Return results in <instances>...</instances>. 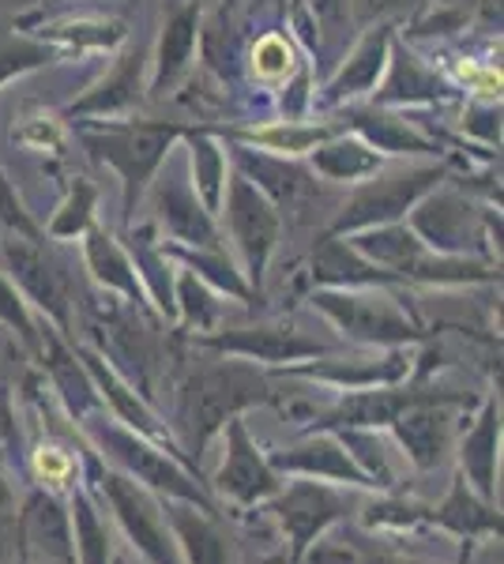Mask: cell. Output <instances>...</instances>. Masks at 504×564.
<instances>
[{"label":"cell","mask_w":504,"mask_h":564,"mask_svg":"<svg viewBox=\"0 0 504 564\" xmlns=\"http://www.w3.org/2000/svg\"><path fill=\"white\" fill-rule=\"evenodd\" d=\"M76 523H79V550H84L87 564H106V539L98 531V520L90 516L87 505L76 508Z\"/></svg>","instance_id":"f1b7e54d"},{"label":"cell","mask_w":504,"mask_h":564,"mask_svg":"<svg viewBox=\"0 0 504 564\" xmlns=\"http://www.w3.org/2000/svg\"><path fill=\"white\" fill-rule=\"evenodd\" d=\"M287 467L298 470H320V475H339V478H354V467L343 452H335L332 444H309V448L294 452V456L282 459Z\"/></svg>","instance_id":"ffe728a7"},{"label":"cell","mask_w":504,"mask_h":564,"mask_svg":"<svg viewBox=\"0 0 504 564\" xmlns=\"http://www.w3.org/2000/svg\"><path fill=\"white\" fill-rule=\"evenodd\" d=\"M441 84L429 76H421V68L410 57H403L396 65V76L388 84V98H418V95H437Z\"/></svg>","instance_id":"484cf974"},{"label":"cell","mask_w":504,"mask_h":564,"mask_svg":"<svg viewBox=\"0 0 504 564\" xmlns=\"http://www.w3.org/2000/svg\"><path fill=\"white\" fill-rule=\"evenodd\" d=\"M380 61H384V34H377V39H369L357 50V57L351 61V68L339 76L335 90H362V87H373V79H377L380 72Z\"/></svg>","instance_id":"d6986e66"},{"label":"cell","mask_w":504,"mask_h":564,"mask_svg":"<svg viewBox=\"0 0 504 564\" xmlns=\"http://www.w3.org/2000/svg\"><path fill=\"white\" fill-rule=\"evenodd\" d=\"M365 249L373 252L384 263H396V268H407L410 260L418 257V241L410 238L407 230H380L373 238H365Z\"/></svg>","instance_id":"603a6c76"},{"label":"cell","mask_w":504,"mask_h":564,"mask_svg":"<svg viewBox=\"0 0 504 564\" xmlns=\"http://www.w3.org/2000/svg\"><path fill=\"white\" fill-rule=\"evenodd\" d=\"M403 444L410 448V456L418 463H433L441 456V444H444V414L437 411H410L399 422Z\"/></svg>","instance_id":"5bb4252c"},{"label":"cell","mask_w":504,"mask_h":564,"mask_svg":"<svg viewBox=\"0 0 504 564\" xmlns=\"http://www.w3.org/2000/svg\"><path fill=\"white\" fill-rule=\"evenodd\" d=\"M159 212H162V223H167L178 238H185L192 245H211V238H215L204 212H200L196 199H192V193L178 177L159 188Z\"/></svg>","instance_id":"30bf717a"},{"label":"cell","mask_w":504,"mask_h":564,"mask_svg":"<svg viewBox=\"0 0 504 564\" xmlns=\"http://www.w3.org/2000/svg\"><path fill=\"white\" fill-rule=\"evenodd\" d=\"M223 347L256 354V358H268V361H282V358H301V354H313L317 343L298 339L294 332H279V327H268V332L230 335V339H223Z\"/></svg>","instance_id":"4fadbf2b"},{"label":"cell","mask_w":504,"mask_h":564,"mask_svg":"<svg viewBox=\"0 0 504 564\" xmlns=\"http://www.w3.org/2000/svg\"><path fill=\"white\" fill-rule=\"evenodd\" d=\"M362 129L373 135V143L384 151H421L426 143L418 140L415 132L407 129V124H396V121H384V117H377V121H362Z\"/></svg>","instance_id":"4316f807"},{"label":"cell","mask_w":504,"mask_h":564,"mask_svg":"<svg viewBox=\"0 0 504 564\" xmlns=\"http://www.w3.org/2000/svg\"><path fill=\"white\" fill-rule=\"evenodd\" d=\"M256 72L268 79H279L290 72V50L282 39H264L256 45Z\"/></svg>","instance_id":"f546056e"},{"label":"cell","mask_w":504,"mask_h":564,"mask_svg":"<svg viewBox=\"0 0 504 564\" xmlns=\"http://www.w3.org/2000/svg\"><path fill=\"white\" fill-rule=\"evenodd\" d=\"M282 523L290 527V534H294V542L301 545L309 539V534L317 531L320 523L328 520V516L335 512V500L324 494V489H313V486H301L294 489L287 500H282Z\"/></svg>","instance_id":"7c38bea8"},{"label":"cell","mask_w":504,"mask_h":564,"mask_svg":"<svg viewBox=\"0 0 504 564\" xmlns=\"http://www.w3.org/2000/svg\"><path fill=\"white\" fill-rule=\"evenodd\" d=\"M260 395V380L249 377L245 369H226V372H211V377L196 391V422L200 430L218 425L226 414L237 411L242 403Z\"/></svg>","instance_id":"52a82bcc"},{"label":"cell","mask_w":504,"mask_h":564,"mask_svg":"<svg viewBox=\"0 0 504 564\" xmlns=\"http://www.w3.org/2000/svg\"><path fill=\"white\" fill-rule=\"evenodd\" d=\"M320 305L335 316L339 324L351 335H362V339H407L410 324L392 308L388 302H373V297H339V294H324Z\"/></svg>","instance_id":"3957f363"},{"label":"cell","mask_w":504,"mask_h":564,"mask_svg":"<svg viewBox=\"0 0 504 564\" xmlns=\"http://www.w3.org/2000/svg\"><path fill=\"white\" fill-rule=\"evenodd\" d=\"M490 444H493V417H485V425L479 430V436H474V444H471V456L467 459H474V475H479V481L490 478Z\"/></svg>","instance_id":"d6a6232c"},{"label":"cell","mask_w":504,"mask_h":564,"mask_svg":"<svg viewBox=\"0 0 504 564\" xmlns=\"http://www.w3.org/2000/svg\"><path fill=\"white\" fill-rule=\"evenodd\" d=\"M8 260H12L15 279L31 290L34 302L42 308H50V313L64 316V297H68L64 294V279H61V271L42 257L39 245L31 238H12L8 241Z\"/></svg>","instance_id":"8992f818"},{"label":"cell","mask_w":504,"mask_h":564,"mask_svg":"<svg viewBox=\"0 0 504 564\" xmlns=\"http://www.w3.org/2000/svg\"><path fill=\"white\" fill-rule=\"evenodd\" d=\"M403 406L399 395H388V391H369V395H357L351 403L343 406V417L351 422H362V425H373V422H392L396 411Z\"/></svg>","instance_id":"44dd1931"},{"label":"cell","mask_w":504,"mask_h":564,"mask_svg":"<svg viewBox=\"0 0 504 564\" xmlns=\"http://www.w3.org/2000/svg\"><path fill=\"white\" fill-rule=\"evenodd\" d=\"M317 166L324 170L328 177L339 181H354L369 170H377V154L365 151L362 143H335V148H324L317 154Z\"/></svg>","instance_id":"2e32d148"},{"label":"cell","mask_w":504,"mask_h":564,"mask_svg":"<svg viewBox=\"0 0 504 564\" xmlns=\"http://www.w3.org/2000/svg\"><path fill=\"white\" fill-rule=\"evenodd\" d=\"M441 4H452V8H467V4H474V0H441Z\"/></svg>","instance_id":"f35d334b"},{"label":"cell","mask_w":504,"mask_h":564,"mask_svg":"<svg viewBox=\"0 0 504 564\" xmlns=\"http://www.w3.org/2000/svg\"><path fill=\"white\" fill-rule=\"evenodd\" d=\"M95 148H103V154L125 174L128 185H140L143 177L154 170V162L162 159L170 143L167 129H128V132H109L103 140H90Z\"/></svg>","instance_id":"277c9868"},{"label":"cell","mask_w":504,"mask_h":564,"mask_svg":"<svg viewBox=\"0 0 504 564\" xmlns=\"http://www.w3.org/2000/svg\"><path fill=\"white\" fill-rule=\"evenodd\" d=\"M271 564H282V561H271Z\"/></svg>","instance_id":"ab89813d"},{"label":"cell","mask_w":504,"mask_h":564,"mask_svg":"<svg viewBox=\"0 0 504 564\" xmlns=\"http://www.w3.org/2000/svg\"><path fill=\"white\" fill-rule=\"evenodd\" d=\"M403 4H410V0H357L362 15H380V12H392V8H403Z\"/></svg>","instance_id":"74e56055"},{"label":"cell","mask_w":504,"mask_h":564,"mask_svg":"<svg viewBox=\"0 0 504 564\" xmlns=\"http://www.w3.org/2000/svg\"><path fill=\"white\" fill-rule=\"evenodd\" d=\"M95 372H98V380H103V384H106V391H109V395H114V399H117V403H121V411H125L128 417H132V422H136V425H143V430H148V425H151V417H148V414H143V411H140V406H136V403H132V399H128V395H125V388H121V384H117V380H114V377H106V372H103V369H98V366H95Z\"/></svg>","instance_id":"836d02e7"},{"label":"cell","mask_w":504,"mask_h":564,"mask_svg":"<svg viewBox=\"0 0 504 564\" xmlns=\"http://www.w3.org/2000/svg\"><path fill=\"white\" fill-rule=\"evenodd\" d=\"M39 470L50 481H61L64 475H68V459H64L57 448H42L39 452Z\"/></svg>","instance_id":"d590c367"},{"label":"cell","mask_w":504,"mask_h":564,"mask_svg":"<svg viewBox=\"0 0 504 564\" xmlns=\"http://www.w3.org/2000/svg\"><path fill=\"white\" fill-rule=\"evenodd\" d=\"M45 61V50L26 39H12V34L0 31V84H4L8 76H15V72L23 68H34Z\"/></svg>","instance_id":"cb8c5ba5"},{"label":"cell","mask_w":504,"mask_h":564,"mask_svg":"<svg viewBox=\"0 0 504 564\" xmlns=\"http://www.w3.org/2000/svg\"><path fill=\"white\" fill-rule=\"evenodd\" d=\"M242 166L249 170V174H256V181H260V185L268 188V193L279 199V204L294 207V212H301V207H305L309 199L317 196L313 181L301 174L298 166H287V162H275V159H264V154L242 151Z\"/></svg>","instance_id":"9c48e42d"},{"label":"cell","mask_w":504,"mask_h":564,"mask_svg":"<svg viewBox=\"0 0 504 564\" xmlns=\"http://www.w3.org/2000/svg\"><path fill=\"white\" fill-rule=\"evenodd\" d=\"M87 207H90V188H79V204H68V215H64L53 230H57V234L79 230V226H84V218H87Z\"/></svg>","instance_id":"e575fe53"},{"label":"cell","mask_w":504,"mask_h":564,"mask_svg":"<svg viewBox=\"0 0 504 564\" xmlns=\"http://www.w3.org/2000/svg\"><path fill=\"white\" fill-rule=\"evenodd\" d=\"M0 316H4V321H12V324H20V327H23V335H31V324H26L23 308L15 305L12 290H8L4 282H0Z\"/></svg>","instance_id":"8d00e7d4"},{"label":"cell","mask_w":504,"mask_h":564,"mask_svg":"<svg viewBox=\"0 0 504 564\" xmlns=\"http://www.w3.org/2000/svg\"><path fill=\"white\" fill-rule=\"evenodd\" d=\"M103 444H109V448H114L117 456H121L143 481H151V486H159V489H170V494H181V497L200 500V494L189 486L185 475H181L178 467H170V463L162 459L159 452L143 448L140 441H132V436H125V433H117V430H106L103 433Z\"/></svg>","instance_id":"ba28073f"},{"label":"cell","mask_w":504,"mask_h":564,"mask_svg":"<svg viewBox=\"0 0 504 564\" xmlns=\"http://www.w3.org/2000/svg\"><path fill=\"white\" fill-rule=\"evenodd\" d=\"M192 39H196V8H185V12L173 15L167 26V39H162V72H159L162 87L185 68V61L192 53Z\"/></svg>","instance_id":"9a60e30c"},{"label":"cell","mask_w":504,"mask_h":564,"mask_svg":"<svg viewBox=\"0 0 504 564\" xmlns=\"http://www.w3.org/2000/svg\"><path fill=\"white\" fill-rule=\"evenodd\" d=\"M106 494L114 500L117 512H121V523L128 527V534L136 539V545H140L154 564H173L167 534H162V527L154 520L148 500L136 494V486H128L125 478H106Z\"/></svg>","instance_id":"5b68a950"},{"label":"cell","mask_w":504,"mask_h":564,"mask_svg":"<svg viewBox=\"0 0 504 564\" xmlns=\"http://www.w3.org/2000/svg\"><path fill=\"white\" fill-rule=\"evenodd\" d=\"M223 486L242 500L264 497L275 486L268 467L256 459V452L249 448V441H245L242 430H234V452H230V463H226V470H223Z\"/></svg>","instance_id":"8fae6325"},{"label":"cell","mask_w":504,"mask_h":564,"mask_svg":"<svg viewBox=\"0 0 504 564\" xmlns=\"http://www.w3.org/2000/svg\"><path fill=\"white\" fill-rule=\"evenodd\" d=\"M317 275L339 279V282H346V279L357 282V279H373V271L365 268L362 260H354L343 245H328V249H320V257H317Z\"/></svg>","instance_id":"d4e9b609"},{"label":"cell","mask_w":504,"mask_h":564,"mask_svg":"<svg viewBox=\"0 0 504 564\" xmlns=\"http://www.w3.org/2000/svg\"><path fill=\"white\" fill-rule=\"evenodd\" d=\"M230 223H234V234H237V241H242L245 257L260 271L275 245V234H279V218H275V212L268 207V199L256 193L245 177H234V185H230Z\"/></svg>","instance_id":"6da1fadb"},{"label":"cell","mask_w":504,"mask_h":564,"mask_svg":"<svg viewBox=\"0 0 504 564\" xmlns=\"http://www.w3.org/2000/svg\"><path fill=\"white\" fill-rule=\"evenodd\" d=\"M87 257H90V268H95L98 279L109 282V286L128 290V294H136V275L128 271V260L114 249V245H109V238L95 234L90 245H87Z\"/></svg>","instance_id":"e0dca14e"},{"label":"cell","mask_w":504,"mask_h":564,"mask_svg":"<svg viewBox=\"0 0 504 564\" xmlns=\"http://www.w3.org/2000/svg\"><path fill=\"white\" fill-rule=\"evenodd\" d=\"M0 223L12 226V230H20V234H31V223H26L20 199H15V193L8 188L4 177H0Z\"/></svg>","instance_id":"1f68e13d"},{"label":"cell","mask_w":504,"mask_h":564,"mask_svg":"<svg viewBox=\"0 0 504 564\" xmlns=\"http://www.w3.org/2000/svg\"><path fill=\"white\" fill-rule=\"evenodd\" d=\"M196 181L204 188L207 204H218V181H223V159L207 140H196Z\"/></svg>","instance_id":"83f0119b"},{"label":"cell","mask_w":504,"mask_h":564,"mask_svg":"<svg viewBox=\"0 0 504 564\" xmlns=\"http://www.w3.org/2000/svg\"><path fill=\"white\" fill-rule=\"evenodd\" d=\"M178 527L189 542L192 564H223V542L215 539V531L204 520H192V516H178Z\"/></svg>","instance_id":"7402d4cb"},{"label":"cell","mask_w":504,"mask_h":564,"mask_svg":"<svg viewBox=\"0 0 504 564\" xmlns=\"http://www.w3.org/2000/svg\"><path fill=\"white\" fill-rule=\"evenodd\" d=\"M260 140L279 151H305L324 140V129H275V132H260Z\"/></svg>","instance_id":"4dcf8cb0"},{"label":"cell","mask_w":504,"mask_h":564,"mask_svg":"<svg viewBox=\"0 0 504 564\" xmlns=\"http://www.w3.org/2000/svg\"><path fill=\"white\" fill-rule=\"evenodd\" d=\"M136 76H140V57H128L121 68L114 72V79L103 84L87 102H79V109H117V106H128L136 98Z\"/></svg>","instance_id":"ac0fdd59"},{"label":"cell","mask_w":504,"mask_h":564,"mask_svg":"<svg viewBox=\"0 0 504 564\" xmlns=\"http://www.w3.org/2000/svg\"><path fill=\"white\" fill-rule=\"evenodd\" d=\"M433 170H421V174H403L392 181H380V185H369L365 193H357V199L346 207L343 215V230L346 226H365V223H380V218H392L399 212H407V204L415 199L421 188L433 185Z\"/></svg>","instance_id":"7a4b0ae2"}]
</instances>
